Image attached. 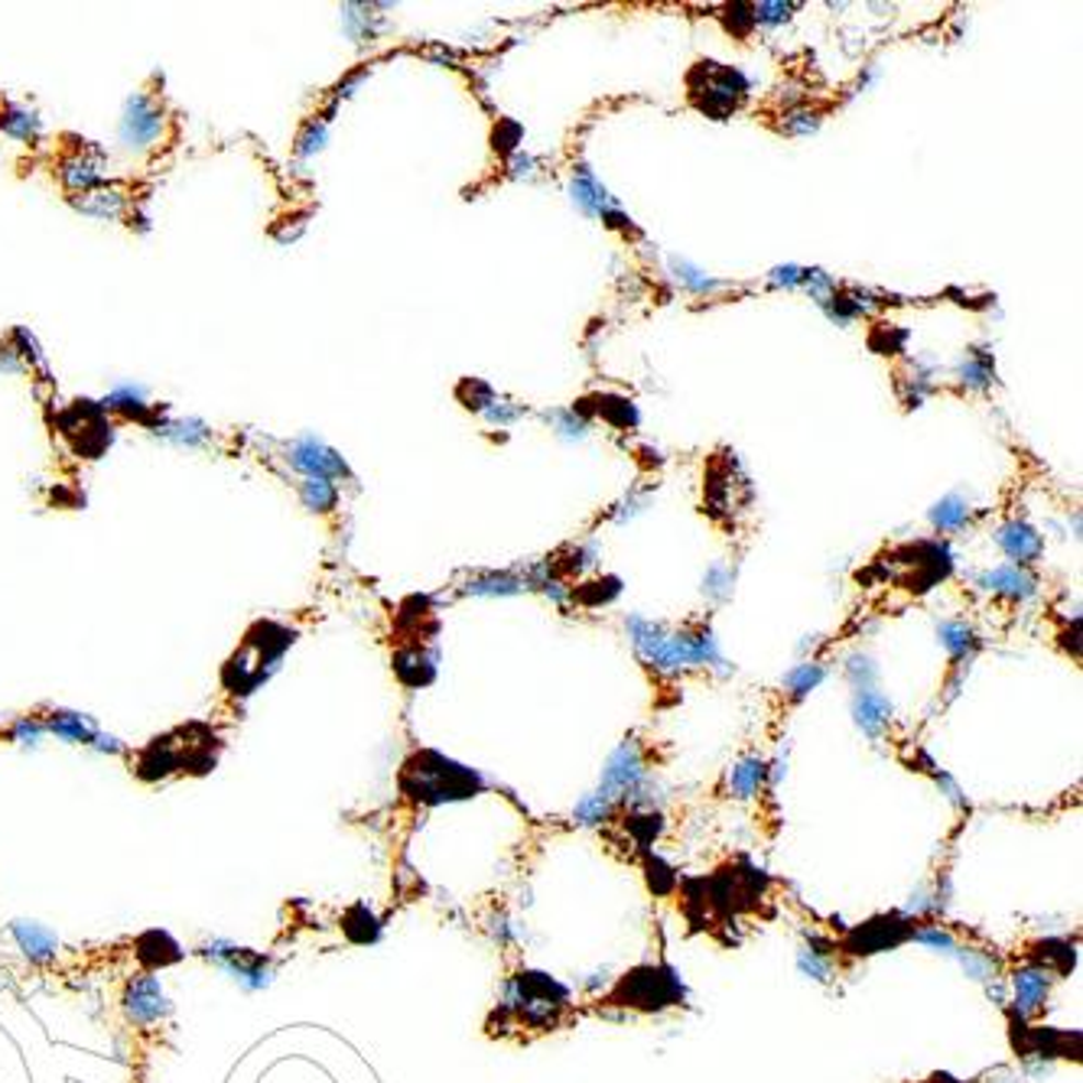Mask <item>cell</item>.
I'll return each instance as SVG.
<instances>
[{
    "label": "cell",
    "mask_w": 1083,
    "mask_h": 1083,
    "mask_svg": "<svg viewBox=\"0 0 1083 1083\" xmlns=\"http://www.w3.org/2000/svg\"><path fill=\"white\" fill-rule=\"evenodd\" d=\"M482 788L478 775L455 765V762H447L433 752H424L417 758L407 762L404 768V791L414 794L417 801H427V804H443V801H459V798H469Z\"/></svg>",
    "instance_id": "6da1fadb"
},
{
    "label": "cell",
    "mask_w": 1083,
    "mask_h": 1083,
    "mask_svg": "<svg viewBox=\"0 0 1083 1083\" xmlns=\"http://www.w3.org/2000/svg\"><path fill=\"white\" fill-rule=\"evenodd\" d=\"M566 1005H569V999H566V990L560 983H553L543 973H521L511 983V990H508V999L501 1005V1015L511 1018L521 1028L546 1031L550 1025L560 1022V1015L566 1012Z\"/></svg>",
    "instance_id": "7a4b0ae2"
},
{
    "label": "cell",
    "mask_w": 1083,
    "mask_h": 1083,
    "mask_svg": "<svg viewBox=\"0 0 1083 1083\" xmlns=\"http://www.w3.org/2000/svg\"><path fill=\"white\" fill-rule=\"evenodd\" d=\"M684 999V986L667 967H641L632 970L609 995L612 1005H629L641 1012H661L667 1005H677Z\"/></svg>",
    "instance_id": "3957f363"
},
{
    "label": "cell",
    "mask_w": 1083,
    "mask_h": 1083,
    "mask_svg": "<svg viewBox=\"0 0 1083 1083\" xmlns=\"http://www.w3.org/2000/svg\"><path fill=\"white\" fill-rule=\"evenodd\" d=\"M163 124H167L163 101L157 94L140 91L127 101V111H124V121H121V140L131 150H147L163 137Z\"/></svg>",
    "instance_id": "277c9868"
},
{
    "label": "cell",
    "mask_w": 1083,
    "mask_h": 1083,
    "mask_svg": "<svg viewBox=\"0 0 1083 1083\" xmlns=\"http://www.w3.org/2000/svg\"><path fill=\"white\" fill-rule=\"evenodd\" d=\"M124 1012L134 1025H154L170 1012V1002L160 990V983L154 977H137L127 983L124 993Z\"/></svg>",
    "instance_id": "5b68a950"
},
{
    "label": "cell",
    "mask_w": 1083,
    "mask_h": 1083,
    "mask_svg": "<svg viewBox=\"0 0 1083 1083\" xmlns=\"http://www.w3.org/2000/svg\"><path fill=\"white\" fill-rule=\"evenodd\" d=\"M904 921L902 917H879V921H869V924H862L853 937H849V950L853 954H876V950H889V947H895V944H902L904 940Z\"/></svg>",
    "instance_id": "8992f818"
},
{
    "label": "cell",
    "mask_w": 1083,
    "mask_h": 1083,
    "mask_svg": "<svg viewBox=\"0 0 1083 1083\" xmlns=\"http://www.w3.org/2000/svg\"><path fill=\"white\" fill-rule=\"evenodd\" d=\"M290 465L306 472V478H332V475H346V462L332 450H326L316 440H303L290 450Z\"/></svg>",
    "instance_id": "52a82bcc"
},
{
    "label": "cell",
    "mask_w": 1083,
    "mask_h": 1083,
    "mask_svg": "<svg viewBox=\"0 0 1083 1083\" xmlns=\"http://www.w3.org/2000/svg\"><path fill=\"white\" fill-rule=\"evenodd\" d=\"M1048 990H1051V970L1048 967L1031 963V967L1018 970L1015 973V1008L1022 1015H1035L1045 1005Z\"/></svg>",
    "instance_id": "ba28073f"
},
{
    "label": "cell",
    "mask_w": 1083,
    "mask_h": 1083,
    "mask_svg": "<svg viewBox=\"0 0 1083 1083\" xmlns=\"http://www.w3.org/2000/svg\"><path fill=\"white\" fill-rule=\"evenodd\" d=\"M13 937H16V944L23 947V954H26L30 960H36V963L49 960V957L56 954V947H59L56 934L46 930L43 924H33V921H16V924H13Z\"/></svg>",
    "instance_id": "9c48e42d"
},
{
    "label": "cell",
    "mask_w": 1083,
    "mask_h": 1083,
    "mask_svg": "<svg viewBox=\"0 0 1083 1083\" xmlns=\"http://www.w3.org/2000/svg\"><path fill=\"white\" fill-rule=\"evenodd\" d=\"M999 541H1002V546L1015 556V560H1022V563H1028L1031 556H1038V550H1041V538L1038 534H1031L1028 528H1022V524H1012V528H1005L1002 534H999Z\"/></svg>",
    "instance_id": "30bf717a"
},
{
    "label": "cell",
    "mask_w": 1083,
    "mask_h": 1083,
    "mask_svg": "<svg viewBox=\"0 0 1083 1083\" xmlns=\"http://www.w3.org/2000/svg\"><path fill=\"white\" fill-rule=\"evenodd\" d=\"M889 713H892L889 700L879 697V693H872V690H866L862 700H859V707H856V720H859V725L866 732H879V725L889 722Z\"/></svg>",
    "instance_id": "8fae6325"
},
{
    "label": "cell",
    "mask_w": 1083,
    "mask_h": 1083,
    "mask_svg": "<svg viewBox=\"0 0 1083 1083\" xmlns=\"http://www.w3.org/2000/svg\"><path fill=\"white\" fill-rule=\"evenodd\" d=\"M124 205V192L121 189H91L82 195L79 208L89 212V215H98V218H108V215H117Z\"/></svg>",
    "instance_id": "7c38bea8"
},
{
    "label": "cell",
    "mask_w": 1083,
    "mask_h": 1083,
    "mask_svg": "<svg viewBox=\"0 0 1083 1083\" xmlns=\"http://www.w3.org/2000/svg\"><path fill=\"white\" fill-rule=\"evenodd\" d=\"M300 495H303L306 508H313V511H329V508H336V498H339L332 478H306Z\"/></svg>",
    "instance_id": "4fadbf2b"
},
{
    "label": "cell",
    "mask_w": 1083,
    "mask_h": 1083,
    "mask_svg": "<svg viewBox=\"0 0 1083 1083\" xmlns=\"http://www.w3.org/2000/svg\"><path fill=\"white\" fill-rule=\"evenodd\" d=\"M49 729L56 735L72 738V742H91V738H98L94 725L89 720H82V717H76V713H56V720L49 722Z\"/></svg>",
    "instance_id": "5bb4252c"
},
{
    "label": "cell",
    "mask_w": 1083,
    "mask_h": 1083,
    "mask_svg": "<svg viewBox=\"0 0 1083 1083\" xmlns=\"http://www.w3.org/2000/svg\"><path fill=\"white\" fill-rule=\"evenodd\" d=\"M762 778H765L762 762H745V765H738V768L732 771V791H735L738 798H752V794H758Z\"/></svg>",
    "instance_id": "9a60e30c"
}]
</instances>
